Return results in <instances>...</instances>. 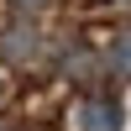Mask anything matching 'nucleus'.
Segmentation results:
<instances>
[{
	"label": "nucleus",
	"instance_id": "obj_1",
	"mask_svg": "<svg viewBox=\"0 0 131 131\" xmlns=\"http://www.w3.org/2000/svg\"><path fill=\"white\" fill-rule=\"evenodd\" d=\"M73 121H79V131H121L126 110H121L115 94H100V100H84L79 110H73Z\"/></svg>",
	"mask_w": 131,
	"mask_h": 131
},
{
	"label": "nucleus",
	"instance_id": "obj_2",
	"mask_svg": "<svg viewBox=\"0 0 131 131\" xmlns=\"http://www.w3.org/2000/svg\"><path fill=\"white\" fill-rule=\"evenodd\" d=\"M42 52V31L37 26H5L0 31V58L5 63H31Z\"/></svg>",
	"mask_w": 131,
	"mask_h": 131
},
{
	"label": "nucleus",
	"instance_id": "obj_3",
	"mask_svg": "<svg viewBox=\"0 0 131 131\" xmlns=\"http://www.w3.org/2000/svg\"><path fill=\"white\" fill-rule=\"evenodd\" d=\"M110 73H115V79H131V31L115 37V47H110Z\"/></svg>",
	"mask_w": 131,
	"mask_h": 131
},
{
	"label": "nucleus",
	"instance_id": "obj_4",
	"mask_svg": "<svg viewBox=\"0 0 131 131\" xmlns=\"http://www.w3.org/2000/svg\"><path fill=\"white\" fill-rule=\"evenodd\" d=\"M63 68L79 73V84H89V79H94V58H89L84 47H79V52H68V63H63Z\"/></svg>",
	"mask_w": 131,
	"mask_h": 131
},
{
	"label": "nucleus",
	"instance_id": "obj_5",
	"mask_svg": "<svg viewBox=\"0 0 131 131\" xmlns=\"http://www.w3.org/2000/svg\"><path fill=\"white\" fill-rule=\"evenodd\" d=\"M52 0H10V10H21V16H31V10H47Z\"/></svg>",
	"mask_w": 131,
	"mask_h": 131
}]
</instances>
